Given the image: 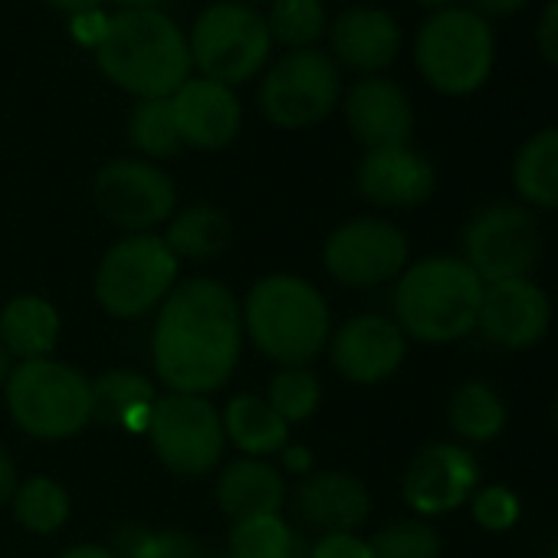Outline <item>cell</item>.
<instances>
[{
  "label": "cell",
  "instance_id": "obj_1",
  "mask_svg": "<svg viewBox=\"0 0 558 558\" xmlns=\"http://www.w3.org/2000/svg\"><path fill=\"white\" fill-rule=\"evenodd\" d=\"M243 349L240 303L210 276L178 279V287L158 306L151 329V365L158 381L178 395H214L220 391Z\"/></svg>",
  "mask_w": 558,
  "mask_h": 558
},
{
  "label": "cell",
  "instance_id": "obj_2",
  "mask_svg": "<svg viewBox=\"0 0 558 558\" xmlns=\"http://www.w3.org/2000/svg\"><path fill=\"white\" fill-rule=\"evenodd\" d=\"M96 63L138 99H171L194 70L187 37L161 11H119L96 37Z\"/></svg>",
  "mask_w": 558,
  "mask_h": 558
},
{
  "label": "cell",
  "instance_id": "obj_3",
  "mask_svg": "<svg viewBox=\"0 0 558 558\" xmlns=\"http://www.w3.org/2000/svg\"><path fill=\"white\" fill-rule=\"evenodd\" d=\"M243 336L279 368L313 365L332 339V313L323 293L303 276L272 272L243 300Z\"/></svg>",
  "mask_w": 558,
  "mask_h": 558
},
{
  "label": "cell",
  "instance_id": "obj_4",
  "mask_svg": "<svg viewBox=\"0 0 558 558\" xmlns=\"http://www.w3.org/2000/svg\"><path fill=\"white\" fill-rule=\"evenodd\" d=\"M480 300V276L460 256H427L398 276L395 319L404 336L447 345L476 329Z\"/></svg>",
  "mask_w": 558,
  "mask_h": 558
},
{
  "label": "cell",
  "instance_id": "obj_5",
  "mask_svg": "<svg viewBox=\"0 0 558 558\" xmlns=\"http://www.w3.org/2000/svg\"><path fill=\"white\" fill-rule=\"evenodd\" d=\"M14 424L37 440H66L93 421V381L57 359H34L11 368L4 385Z\"/></svg>",
  "mask_w": 558,
  "mask_h": 558
},
{
  "label": "cell",
  "instance_id": "obj_6",
  "mask_svg": "<svg viewBox=\"0 0 558 558\" xmlns=\"http://www.w3.org/2000/svg\"><path fill=\"white\" fill-rule=\"evenodd\" d=\"M178 256L161 233H129L106 250L96 266L93 293L112 319H142L158 313L178 287Z\"/></svg>",
  "mask_w": 558,
  "mask_h": 558
},
{
  "label": "cell",
  "instance_id": "obj_7",
  "mask_svg": "<svg viewBox=\"0 0 558 558\" xmlns=\"http://www.w3.org/2000/svg\"><path fill=\"white\" fill-rule=\"evenodd\" d=\"M414 60L421 76L444 96L476 93L493 70L496 44L489 21L476 11H437L417 34Z\"/></svg>",
  "mask_w": 558,
  "mask_h": 558
},
{
  "label": "cell",
  "instance_id": "obj_8",
  "mask_svg": "<svg viewBox=\"0 0 558 558\" xmlns=\"http://www.w3.org/2000/svg\"><path fill=\"white\" fill-rule=\"evenodd\" d=\"M191 66L214 83L236 86L253 80L272 50V37L266 31V21L246 8L233 4V0H220L210 4L191 27L187 37Z\"/></svg>",
  "mask_w": 558,
  "mask_h": 558
},
{
  "label": "cell",
  "instance_id": "obj_9",
  "mask_svg": "<svg viewBox=\"0 0 558 558\" xmlns=\"http://www.w3.org/2000/svg\"><path fill=\"white\" fill-rule=\"evenodd\" d=\"M145 434L161 466L187 480L214 473L227 447L220 411L204 395L168 391L155 401Z\"/></svg>",
  "mask_w": 558,
  "mask_h": 558
},
{
  "label": "cell",
  "instance_id": "obj_10",
  "mask_svg": "<svg viewBox=\"0 0 558 558\" xmlns=\"http://www.w3.org/2000/svg\"><path fill=\"white\" fill-rule=\"evenodd\" d=\"M342 99V70L319 50H290L279 60L263 86L259 106L276 129H313Z\"/></svg>",
  "mask_w": 558,
  "mask_h": 558
},
{
  "label": "cell",
  "instance_id": "obj_11",
  "mask_svg": "<svg viewBox=\"0 0 558 558\" xmlns=\"http://www.w3.org/2000/svg\"><path fill=\"white\" fill-rule=\"evenodd\" d=\"M463 263L480 276V283L525 279L542 253V233L535 217L519 204H493L473 214L463 227Z\"/></svg>",
  "mask_w": 558,
  "mask_h": 558
},
{
  "label": "cell",
  "instance_id": "obj_12",
  "mask_svg": "<svg viewBox=\"0 0 558 558\" xmlns=\"http://www.w3.org/2000/svg\"><path fill=\"white\" fill-rule=\"evenodd\" d=\"M323 263L336 283L375 290L408 269V236L391 220L355 217L329 233Z\"/></svg>",
  "mask_w": 558,
  "mask_h": 558
},
{
  "label": "cell",
  "instance_id": "obj_13",
  "mask_svg": "<svg viewBox=\"0 0 558 558\" xmlns=\"http://www.w3.org/2000/svg\"><path fill=\"white\" fill-rule=\"evenodd\" d=\"M93 197L106 220L129 233H155V227L171 220L178 207L174 181L158 165L135 158H119L99 168Z\"/></svg>",
  "mask_w": 558,
  "mask_h": 558
},
{
  "label": "cell",
  "instance_id": "obj_14",
  "mask_svg": "<svg viewBox=\"0 0 558 558\" xmlns=\"http://www.w3.org/2000/svg\"><path fill=\"white\" fill-rule=\"evenodd\" d=\"M551 326V303L532 279H506L483 287L476 329L480 336L506 352H525L542 342Z\"/></svg>",
  "mask_w": 558,
  "mask_h": 558
},
{
  "label": "cell",
  "instance_id": "obj_15",
  "mask_svg": "<svg viewBox=\"0 0 558 558\" xmlns=\"http://www.w3.org/2000/svg\"><path fill=\"white\" fill-rule=\"evenodd\" d=\"M480 483V466L470 450L457 444L424 447L401 483L404 502L421 515H444L473 499Z\"/></svg>",
  "mask_w": 558,
  "mask_h": 558
},
{
  "label": "cell",
  "instance_id": "obj_16",
  "mask_svg": "<svg viewBox=\"0 0 558 558\" xmlns=\"http://www.w3.org/2000/svg\"><path fill=\"white\" fill-rule=\"evenodd\" d=\"M329 355L345 381L378 385L401 368L408 355V336L398 329L395 319L355 316L329 339Z\"/></svg>",
  "mask_w": 558,
  "mask_h": 558
},
{
  "label": "cell",
  "instance_id": "obj_17",
  "mask_svg": "<svg viewBox=\"0 0 558 558\" xmlns=\"http://www.w3.org/2000/svg\"><path fill=\"white\" fill-rule=\"evenodd\" d=\"M293 519L300 525L326 532H355L372 515V493L368 486L342 470H313L287 499Z\"/></svg>",
  "mask_w": 558,
  "mask_h": 558
},
{
  "label": "cell",
  "instance_id": "obj_18",
  "mask_svg": "<svg viewBox=\"0 0 558 558\" xmlns=\"http://www.w3.org/2000/svg\"><path fill=\"white\" fill-rule=\"evenodd\" d=\"M171 112H174L181 142L197 151L227 148L240 135V125H243V109L233 89L204 76H191L171 96Z\"/></svg>",
  "mask_w": 558,
  "mask_h": 558
},
{
  "label": "cell",
  "instance_id": "obj_19",
  "mask_svg": "<svg viewBox=\"0 0 558 558\" xmlns=\"http://www.w3.org/2000/svg\"><path fill=\"white\" fill-rule=\"evenodd\" d=\"M345 122L352 135L368 148H398L411 142L414 109L404 89L391 80L368 76L345 96Z\"/></svg>",
  "mask_w": 558,
  "mask_h": 558
},
{
  "label": "cell",
  "instance_id": "obj_20",
  "mask_svg": "<svg viewBox=\"0 0 558 558\" xmlns=\"http://www.w3.org/2000/svg\"><path fill=\"white\" fill-rule=\"evenodd\" d=\"M359 191L378 207H417L434 194V168L408 145L375 148L359 165Z\"/></svg>",
  "mask_w": 558,
  "mask_h": 558
},
{
  "label": "cell",
  "instance_id": "obj_21",
  "mask_svg": "<svg viewBox=\"0 0 558 558\" xmlns=\"http://www.w3.org/2000/svg\"><path fill=\"white\" fill-rule=\"evenodd\" d=\"M401 27L381 8H352L342 11L332 24V53L336 63L355 73H378L398 60Z\"/></svg>",
  "mask_w": 558,
  "mask_h": 558
},
{
  "label": "cell",
  "instance_id": "obj_22",
  "mask_svg": "<svg viewBox=\"0 0 558 558\" xmlns=\"http://www.w3.org/2000/svg\"><path fill=\"white\" fill-rule=\"evenodd\" d=\"M214 499L236 522V519L283 512L290 489H287L283 473H279L269 460L240 457L230 466H223V473L217 476Z\"/></svg>",
  "mask_w": 558,
  "mask_h": 558
},
{
  "label": "cell",
  "instance_id": "obj_23",
  "mask_svg": "<svg viewBox=\"0 0 558 558\" xmlns=\"http://www.w3.org/2000/svg\"><path fill=\"white\" fill-rule=\"evenodd\" d=\"M60 339V313L40 293H21L0 310V345L11 359H50Z\"/></svg>",
  "mask_w": 558,
  "mask_h": 558
},
{
  "label": "cell",
  "instance_id": "obj_24",
  "mask_svg": "<svg viewBox=\"0 0 558 558\" xmlns=\"http://www.w3.org/2000/svg\"><path fill=\"white\" fill-rule=\"evenodd\" d=\"M223 421V434L227 440L243 453V457H256L266 460L272 453H283V447L290 444V424L279 417L266 398L259 395H236L227 401V408L220 411Z\"/></svg>",
  "mask_w": 558,
  "mask_h": 558
},
{
  "label": "cell",
  "instance_id": "obj_25",
  "mask_svg": "<svg viewBox=\"0 0 558 558\" xmlns=\"http://www.w3.org/2000/svg\"><path fill=\"white\" fill-rule=\"evenodd\" d=\"M155 401H158L155 385L145 375L129 372V368L106 372L102 378L93 381V417L116 424L122 430H132V434L148 430Z\"/></svg>",
  "mask_w": 558,
  "mask_h": 558
},
{
  "label": "cell",
  "instance_id": "obj_26",
  "mask_svg": "<svg viewBox=\"0 0 558 558\" xmlns=\"http://www.w3.org/2000/svg\"><path fill=\"white\" fill-rule=\"evenodd\" d=\"M233 236V227L227 220V214L220 207H210V204H194V207H184L171 217L168 223V233H165V243L168 250L181 259H214L227 250Z\"/></svg>",
  "mask_w": 558,
  "mask_h": 558
},
{
  "label": "cell",
  "instance_id": "obj_27",
  "mask_svg": "<svg viewBox=\"0 0 558 558\" xmlns=\"http://www.w3.org/2000/svg\"><path fill=\"white\" fill-rule=\"evenodd\" d=\"M512 184L522 201L558 210V129L532 135L512 161Z\"/></svg>",
  "mask_w": 558,
  "mask_h": 558
},
{
  "label": "cell",
  "instance_id": "obj_28",
  "mask_svg": "<svg viewBox=\"0 0 558 558\" xmlns=\"http://www.w3.org/2000/svg\"><path fill=\"white\" fill-rule=\"evenodd\" d=\"M230 558H306L310 545L283 512L236 519L230 529Z\"/></svg>",
  "mask_w": 558,
  "mask_h": 558
},
{
  "label": "cell",
  "instance_id": "obj_29",
  "mask_svg": "<svg viewBox=\"0 0 558 558\" xmlns=\"http://www.w3.org/2000/svg\"><path fill=\"white\" fill-rule=\"evenodd\" d=\"M450 427L470 444H489L506 427V408L499 395L483 381H466L450 401Z\"/></svg>",
  "mask_w": 558,
  "mask_h": 558
},
{
  "label": "cell",
  "instance_id": "obj_30",
  "mask_svg": "<svg viewBox=\"0 0 558 558\" xmlns=\"http://www.w3.org/2000/svg\"><path fill=\"white\" fill-rule=\"evenodd\" d=\"M14 519L34 535H53L70 519V493L53 476H31L17 483L11 499Z\"/></svg>",
  "mask_w": 558,
  "mask_h": 558
},
{
  "label": "cell",
  "instance_id": "obj_31",
  "mask_svg": "<svg viewBox=\"0 0 558 558\" xmlns=\"http://www.w3.org/2000/svg\"><path fill=\"white\" fill-rule=\"evenodd\" d=\"M266 31L272 44L290 50H313V44L326 34V8L323 0H272Z\"/></svg>",
  "mask_w": 558,
  "mask_h": 558
},
{
  "label": "cell",
  "instance_id": "obj_32",
  "mask_svg": "<svg viewBox=\"0 0 558 558\" xmlns=\"http://www.w3.org/2000/svg\"><path fill=\"white\" fill-rule=\"evenodd\" d=\"M129 142L145 158H171L184 148L171 99H138L129 119Z\"/></svg>",
  "mask_w": 558,
  "mask_h": 558
},
{
  "label": "cell",
  "instance_id": "obj_33",
  "mask_svg": "<svg viewBox=\"0 0 558 558\" xmlns=\"http://www.w3.org/2000/svg\"><path fill=\"white\" fill-rule=\"evenodd\" d=\"M266 401L290 427L303 424V421H310L319 411L323 381H319V375L310 365H303V368H279L272 375V381H269Z\"/></svg>",
  "mask_w": 558,
  "mask_h": 558
},
{
  "label": "cell",
  "instance_id": "obj_34",
  "mask_svg": "<svg viewBox=\"0 0 558 558\" xmlns=\"http://www.w3.org/2000/svg\"><path fill=\"white\" fill-rule=\"evenodd\" d=\"M372 558H440V535L424 519L391 522L368 538Z\"/></svg>",
  "mask_w": 558,
  "mask_h": 558
},
{
  "label": "cell",
  "instance_id": "obj_35",
  "mask_svg": "<svg viewBox=\"0 0 558 558\" xmlns=\"http://www.w3.org/2000/svg\"><path fill=\"white\" fill-rule=\"evenodd\" d=\"M119 545H122L125 558H201L197 542L187 532H178V529L129 525L119 535Z\"/></svg>",
  "mask_w": 558,
  "mask_h": 558
},
{
  "label": "cell",
  "instance_id": "obj_36",
  "mask_svg": "<svg viewBox=\"0 0 558 558\" xmlns=\"http://www.w3.org/2000/svg\"><path fill=\"white\" fill-rule=\"evenodd\" d=\"M473 519L489 532H506L519 519V496L506 486H486L473 496Z\"/></svg>",
  "mask_w": 558,
  "mask_h": 558
},
{
  "label": "cell",
  "instance_id": "obj_37",
  "mask_svg": "<svg viewBox=\"0 0 558 558\" xmlns=\"http://www.w3.org/2000/svg\"><path fill=\"white\" fill-rule=\"evenodd\" d=\"M306 558H372V551L359 532H326L310 545Z\"/></svg>",
  "mask_w": 558,
  "mask_h": 558
},
{
  "label": "cell",
  "instance_id": "obj_38",
  "mask_svg": "<svg viewBox=\"0 0 558 558\" xmlns=\"http://www.w3.org/2000/svg\"><path fill=\"white\" fill-rule=\"evenodd\" d=\"M535 37H538V53H542L551 66H558V0H551V4L545 8Z\"/></svg>",
  "mask_w": 558,
  "mask_h": 558
},
{
  "label": "cell",
  "instance_id": "obj_39",
  "mask_svg": "<svg viewBox=\"0 0 558 558\" xmlns=\"http://www.w3.org/2000/svg\"><path fill=\"white\" fill-rule=\"evenodd\" d=\"M17 483H21V476H17V466H14V460H11V453L0 447V506H8L11 499H14V493H17Z\"/></svg>",
  "mask_w": 558,
  "mask_h": 558
},
{
  "label": "cell",
  "instance_id": "obj_40",
  "mask_svg": "<svg viewBox=\"0 0 558 558\" xmlns=\"http://www.w3.org/2000/svg\"><path fill=\"white\" fill-rule=\"evenodd\" d=\"M283 463L287 470H293L296 476H310L313 473V453L300 444H287L283 447Z\"/></svg>",
  "mask_w": 558,
  "mask_h": 558
},
{
  "label": "cell",
  "instance_id": "obj_41",
  "mask_svg": "<svg viewBox=\"0 0 558 558\" xmlns=\"http://www.w3.org/2000/svg\"><path fill=\"white\" fill-rule=\"evenodd\" d=\"M476 8L486 17H506V14H515L519 8H525V0H476Z\"/></svg>",
  "mask_w": 558,
  "mask_h": 558
},
{
  "label": "cell",
  "instance_id": "obj_42",
  "mask_svg": "<svg viewBox=\"0 0 558 558\" xmlns=\"http://www.w3.org/2000/svg\"><path fill=\"white\" fill-rule=\"evenodd\" d=\"M60 558H122V555L112 551V548H106V545H73Z\"/></svg>",
  "mask_w": 558,
  "mask_h": 558
},
{
  "label": "cell",
  "instance_id": "obj_43",
  "mask_svg": "<svg viewBox=\"0 0 558 558\" xmlns=\"http://www.w3.org/2000/svg\"><path fill=\"white\" fill-rule=\"evenodd\" d=\"M47 4L66 14H86V11H96L102 0H47Z\"/></svg>",
  "mask_w": 558,
  "mask_h": 558
},
{
  "label": "cell",
  "instance_id": "obj_44",
  "mask_svg": "<svg viewBox=\"0 0 558 558\" xmlns=\"http://www.w3.org/2000/svg\"><path fill=\"white\" fill-rule=\"evenodd\" d=\"M122 11H161L165 0H116Z\"/></svg>",
  "mask_w": 558,
  "mask_h": 558
},
{
  "label": "cell",
  "instance_id": "obj_45",
  "mask_svg": "<svg viewBox=\"0 0 558 558\" xmlns=\"http://www.w3.org/2000/svg\"><path fill=\"white\" fill-rule=\"evenodd\" d=\"M11 355H8V349L4 345H0V388H4L8 385V378H11Z\"/></svg>",
  "mask_w": 558,
  "mask_h": 558
},
{
  "label": "cell",
  "instance_id": "obj_46",
  "mask_svg": "<svg viewBox=\"0 0 558 558\" xmlns=\"http://www.w3.org/2000/svg\"><path fill=\"white\" fill-rule=\"evenodd\" d=\"M417 4H424V8H434V11H447L450 4H457V0H417Z\"/></svg>",
  "mask_w": 558,
  "mask_h": 558
},
{
  "label": "cell",
  "instance_id": "obj_47",
  "mask_svg": "<svg viewBox=\"0 0 558 558\" xmlns=\"http://www.w3.org/2000/svg\"><path fill=\"white\" fill-rule=\"evenodd\" d=\"M201 558H230V555H201Z\"/></svg>",
  "mask_w": 558,
  "mask_h": 558
},
{
  "label": "cell",
  "instance_id": "obj_48",
  "mask_svg": "<svg viewBox=\"0 0 558 558\" xmlns=\"http://www.w3.org/2000/svg\"><path fill=\"white\" fill-rule=\"evenodd\" d=\"M548 558H558V545H555V548H551V555H548Z\"/></svg>",
  "mask_w": 558,
  "mask_h": 558
},
{
  "label": "cell",
  "instance_id": "obj_49",
  "mask_svg": "<svg viewBox=\"0 0 558 558\" xmlns=\"http://www.w3.org/2000/svg\"><path fill=\"white\" fill-rule=\"evenodd\" d=\"M555 424H558V398H555Z\"/></svg>",
  "mask_w": 558,
  "mask_h": 558
},
{
  "label": "cell",
  "instance_id": "obj_50",
  "mask_svg": "<svg viewBox=\"0 0 558 558\" xmlns=\"http://www.w3.org/2000/svg\"><path fill=\"white\" fill-rule=\"evenodd\" d=\"M253 4H259V0H253Z\"/></svg>",
  "mask_w": 558,
  "mask_h": 558
}]
</instances>
